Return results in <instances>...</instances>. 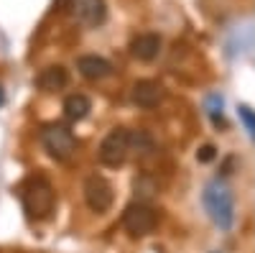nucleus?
I'll return each instance as SVG.
<instances>
[{
    "label": "nucleus",
    "instance_id": "1",
    "mask_svg": "<svg viewBox=\"0 0 255 253\" xmlns=\"http://www.w3.org/2000/svg\"><path fill=\"white\" fill-rule=\"evenodd\" d=\"M18 197H20V205H23L26 215L31 220H44L54 213V202H56V192L46 177L41 174H33L28 177L23 184L18 187Z\"/></svg>",
    "mask_w": 255,
    "mask_h": 253
},
{
    "label": "nucleus",
    "instance_id": "2",
    "mask_svg": "<svg viewBox=\"0 0 255 253\" xmlns=\"http://www.w3.org/2000/svg\"><path fill=\"white\" fill-rule=\"evenodd\" d=\"M204 207L217 228L230 230L232 223H235V202H232L230 189L220 182H212L204 189Z\"/></svg>",
    "mask_w": 255,
    "mask_h": 253
},
{
    "label": "nucleus",
    "instance_id": "3",
    "mask_svg": "<svg viewBox=\"0 0 255 253\" xmlns=\"http://www.w3.org/2000/svg\"><path fill=\"white\" fill-rule=\"evenodd\" d=\"M156 225H158V213H156L151 205H145V202L138 200V202L125 207V213H123V228L133 238L151 236L153 230H156Z\"/></svg>",
    "mask_w": 255,
    "mask_h": 253
},
{
    "label": "nucleus",
    "instance_id": "4",
    "mask_svg": "<svg viewBox=\"0 0 255 253\" xmlns=\"http://www.w3.org/2000/svg\"><path fill=\"white\" fill-rule=\"evenodd\" d=\"M41 143H44V149L49 151L51 159L56 161H67L74 149H77V138L72 133V128H67V125H46L44 131H41Z\"/></svg>",
    "mask_w": 255,
    "mask_h": 253
},
{
    "label": "nucleus",
    "instance_id": "5",
    "mask_svg": "<svg viewBox=\"0 0 255 253\" xmlns=\"http://www.w3.org/2000/svg\"><path fill=\"white\" fill-rule=\"evenodd\" d=\"M128 154H130V131L115 128L102 138L97 159L102 166H120L128 159Z\"/></svg>",
    "mask_w": 255,
    "mask_h": 253
},
{
    "label": "nucleus",
    "instance_id": "6",
    "mask_svg": "<svg viewBox=\"0 0 255 253\" xmlns=\"http://www.w3.org/2000/svg\"><path fill=\"white\" fill-rule=\"evenodd\" d=\"M113 184L100 177V174H92L87 177V182H84V202H87V207L92 210V213L102 215V213H108V210L113 207Z\"/></svg>",
    "mask_w": 255,
    "mask_h": 253
},
{
    "label": "nucleus",
    "instance_id": "7",
    "mask_svg": "<svg viewBox=\"0 0 255 253\" xmlns=\"http://www.w3.org/2000/svg\"><path fill=\"white\" fill-rule=\"evenodd\" d=\"M69 10L72 15L84 26H102L105 18H108V5L105 0H69Z\"/></svg>",
    "mask_w": 255,
    "mask_h": 253
},
{
    "label": "nucleus",
    "instance_id": "8",
    "mask_svg": "<svg viewBox=\"0 0 255 253\" xmlns=\"http://www.w3.org/2000/svg\"><path fill=\"white\" fill-rule=\"evenodd\" d=\"M130 97H133V102L138 105V108H156V105L161 102V97H163V87L158 82H153V79H140V82H135L133 84V92H130Z\"/></svg>",
    "mask_w": 255,
    "mask_h": 253
},
{
    "label": "nucleus",
    "instance_id": "9",
    "mask_svg": "<svg viewBox=\"0 0 255 253\" xmlns=\"http://www.w3.org/2000/svg\"><path fill=\"white\" fill-rule=\"evenodd\" d=\"M77 69L82 77H87V79H105L110 72H113V64L108 59H102L97 54H84L77 59Z\"/></svg>",
    "mask_w": 255,
    "mask_h": 253
},
{
    "label": "nucleus",
    "instance_id": "10",
    "mask_svg": "<svg viewBox=\"0 0 255 253\" xmlns=\"http://www.w3.org/2000/svg\"><path fill=\"white\" fill-rule=\"evenodd\" d=\"M130 51H133V56L140 59V61L156 59L158 51H161V36H158V33H140V36H135V38L130 41Z\"/></svg>",
    "mask_w": 255,
    "mask_h": 253
},
{
    "label": "nucleus",
    "instance_id": "11",
    "mask_svg": "<svg viewBox=\"0 0 255 253\" xmlns=\"http://www.w3.org/2000/svg\"><path fill=\"white\" fill-rule=\"evenodd\" d=\"M67 82H69V72L56 64V67H46L36 77V87L44 92H56L61 87H67Z\"/></svg>",
    "mask_w": 255,
    "mask_h": 253
},
{
    "label": "nucleus",
    "instance_id": "12",
    "mask_svg": "<svg viewBox=\"0 0 255 253\" xmlns=\"http://www.w3.org/2000/svg\"><path fill=\"white\" fill-rule=\"evenodd\" d=\"M90 110H92V100L87 95H82V92H74V95H69L67 100H64V115H67L69 120L87 118Z\"/></svg>",
    "mask_w": 255,
    "mask_h": 253
},
{
    "label": "nucleus",
    "instance_id": "13",
    "mask_svg": "<svg viewBox=\"0 0 255 253\" xmlns=\"http://www.w3.org/2000/svg\"><path fill=\"white\" fill-rule=\"evenodd\" d=\"M207 113H209V118L215 120V125H225V120H222V97L220 95H212L209 100H207Z\"/></svg>",
    "mask_w": 255,
    "mask_h": 253
},
{
    "label": "nucleus",
    "instance_id": "14",
    "mask_svg": "<svg viewBox=\"0 0 255 253\" xmlns=\"http://www.w3.org/2000/svg\"><path fill=\"white\" fill-rule=\"evenodd\" d=\"M238 115H240V120L245 123V131L250 133V138H255V113H253V108H248V105H240Z\"/></svg>",
    "mask_w": 255,
    "mask_h": 253
},
{
    "label": "nucleus",
    "instance_id": "15",
    "mask_svg": "<svg viewBox=\"0 0 255 253\" xmlns=\"http://www.w3.org/2000/svg\"><path fill=\"white\" fill-rule=\"evenodd\" d=\"M217 156V151H215V146H202L199 149V154H197V159L202 161V164H207V161H212Z\"/></svg>",
    "mask_w": 255,
    "mask_h": 253
},
{
    "label": "nucleus",
    "instance_id": "16",
    "mask_svg": "<svg viewBox=\"0 0 255 253\" xmlns=\"http://www.w3.org/2000/svg\"><path fill=\"white\" fill-rule=\"evenodd\" d=\"M5 102V92H3V87H0V105Z\"/></svg>",
    "mask_w": 255,
    "mask_h": 253
},
{
    "label": "nucleus",
    "instance_id": "17",
    "mask_svg": "<svg viewBox=\"0 0 255 253\" xmlns=\"http://www.w3.org/2000/svg\"><path fill=\"white\" fill-rule=\"evenodd\" d=\"M215 253H220V251H215Z\"/></svg>",
    "mask_w": 255,
    "mask_h": 253
}]
</instances>
